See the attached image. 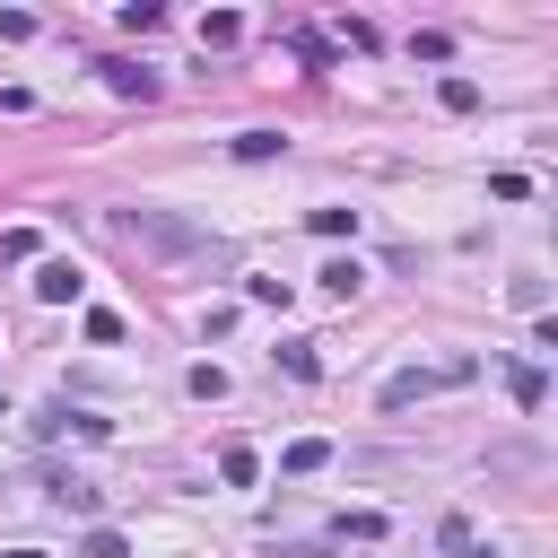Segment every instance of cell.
<instances>
[{
    "instance_id": "1",
    "label": "cell",
    "mask_w": 558,
    "mask_h": 558,
    "mask_svg": "<svg viewBox=\"0 0 558 558\" xmlns=\"http://www.w3.org/2000/svg\"><path fill=\"white\" fill-rule=\"evenodd\" d=\"M113 227H122V244H157V253H192V244H201V227H183V218H166V209H122Z\"/></svg>"
},
{
    "instance_id": "2",
    "label": "cell",
    "mask_w": 558,
    "mask_h": 558,
    "mask_svg": "<svg viewBox=\"0 0 558 558\" xmlns=\"http://www.w3.org/2000/svg\"><path fill=\"white\" fill-rule=\"evenodd\" d=\"M445 384H471V357H445V366H401V375L384 384V410H410V401H427V392H445Z\"/></svg>"
},
{
    "instance_id": "3",
    "label": "cell",
    "mask_w": 558,
    "mask_h": 558,
    "mask_svg": "<svg viewBox=\"0 0 558 558\" xmlns=\"http://www.w3.org/2000/svg\"><path fill=\"white\" fill-rule=\"evenodd\" d=\"M105 87L131 96V105H148V96H157V70H148V61H105Z\"/></svg>"
},
{
    "instance_id": "4",
    "label": "cell",
    "mask_w": 558,
    "mask_h": 558,
    "mask_svg": "<svg viewBox=\"0 0 558 558\" xmlns=\"http://www.w3.org/2000/svg\"><path fill=\"white\" fill-rule=\"evenodd\" d=\"M78 288H87V279H78V262H44V270H35V296H44V305H70Z\"/></svg>"
},
{
    "instance_id": "5",
    "label": "cell",
    "mask_w": 558,
    "mask_h": 558,
    "mask_svg": "<svg viewBox=\"0 0 558 558\" xmlns=\"http://www.w3.org/2000/svg\"><path fill=\"white\" fill-rule=\"evenodd\" d=\"M218 480H227V488H253V480H262V453H253V445H218Z\"/></svg>"
},
{
    "instance_id": "6",
    "label": "cell",
    "mask_w": 558,
    "mask_h": 558,
    "mask_svg": "<svg viewBox=\"0 0 558 558\" xmlns=\"http://www.w3.org/2000/svg\"><path fill=\"white\" fill-rule=\"evenodd\" d=\"M506 392H514L523 410H541V401H549V375H541V366H506Z\"/></svg>"
},
{
    "instance_id": "7",
    "label": "cell",
    "mask_w": 558,
    "mask_h": 558,
    "mask_svg": "<svg viewBox=\"0 0 558 558\" xmlns=\"http://www.w3.org/2000/svg\"><path fill=\"white\" fill-rule=\"evenodd\" d=\"M323 462H331V445H323V436H296V445L279 453V471H296V480H305V471H323Z\"/></svg>"
},
{
    "instance_id": "8",
    "label": "cell",
    "mask_w": 558,
    "mask_h": 558,
    "mask_svg": "<svg viewBox=\"0 0 558 558\" xmlns=\"http://www.w3.org/2000/svg\"><path fill=\"white\" fill-rule=\"evenodd\" d=\"M96 497H105L96 480H52V506H61V514H96Z\"/></svg>"
},
{
    "instance_id": "9",
    "label": "cell",
    "mask_w": 558,
    "mask_h": 558,
    "mask_svg": "<svg viewBox=\"0 0 558 558\" xmlns=\"http://www.w3.org/2000/svg\"><path fill=\"white\" fill-rule=\"evenodd\" d=\"M436 105H445V113H471V105H480V78H462V70L436 78Z\"/></svg>"
},
{
    "instance_id": "10",
    "label": "cell",
    "mask_w": 558,
    "mask_h": 558,
    "mask_svg": "<svg viewBox=\"0 0 558 558\" xmlns=\"http://www.w3.org/2000/svg\"><path fill=\"white\" fill-rule=\"evenodd\" d=\"M279 148H288V140H279V131H235V157H244V166H270V157H279Z\"/></svg>"
},
{
    "instance_id": "11",
    "label": "cell",
    "mask_w": 558,
    "mask_h": 558,
    "mask_svg": "<svg viewBox=\"0 0 558 558\" xmlns=\"http://www.w3.org/2000/svg\"><path fill=\"white\" fill-rule=\"evenodd\" d=\"M183 392H192V401H227V366H209V357H201V366L183 375Z\"/></svg>"
},
{
    "instance_id": "12",
    "label": "cell",
    "mask_w": 558,
    "mask_h": 558,
    "mask_svg": "<svg viewBox=\"0 0 558 558\" xmlns=\"http://www.w3.org/2000/svg\"><path fill=\"white\" fill-rule=\"evenodd\" d=\"M78 558H131V541L113 523H96V532H78Z\"/></svg>"
},
{
    "instance_id": "13",
    "label": "cell",
    "mask_w": 558,
    "mask_h": 558,
    "mask_svg": "<svg viewBox=\"0 0 558 558\" xmlns=\"http://www.w3.org/2000/svg\"><path fill=\"white\" fill-rule=\"evenodd\" d=\"M279 366H288L296 384H314V375H323V357H314V340H288V349H279Z\"/></svg>"
},
{
    "instance_id": "14",
    "label": "cell",
    "mask_w": 558,
    "mask_h": 558,
    "mask_svg": "<svg viewBox=\"0 0 558 558\" xmlns=\"http://www.w3.org/2000/svg\"><path fill=\"white\" fill-rule=\"evenodd\" d=\"M235 35H244L235 9H209V17H201V44H235Z\"/></svg>"
},
{
    "instance_id": "15",
    "label": "cell",
    "mask_w": 558,
    "mask_h": 558,
    "mask_svg": "<svg viewBox=\"0 0 558 558\" xmlns=\"http://www.w3.org/2000/svg\"><path fill=\"white\" fill-rule=\"evenodd\" d=\"M323 288H331V296H357L366 270H357V262H323Z\"/></svg>"
},
{
    "instance_id": "16",
    "label": "cell",
    "mask_w": 558,
    "mask_h": 558,
    "mask_svg": "<svg viewBox=\"0 0 558 558\" xmlns=\"http://www.w3.org/2000/svg\"><path fill=\"white\" fill-rule=\"evenodd\" d=\"M157 17H166V9H157V0H122V26H131V35H148V26H157Z\"/></svg>"
},
{
    "instance_id": "17",
    "label": "cell",
    "mask_w": 558,
    "mask_h": 558,
    "mask_svg": "<svg viewBox=\"0 0 558 558\" xmlns=\"http://www.w3.org/2000/svg\"><path fill=\"white\" fill-rule=\"evenodd\" d=\"M314 235H357V209H314Z\"/></svg>"
},
{
    "instance_id": "18",
    "label": "cell",
    "mask_w": 558,
    "mask_h": 558,
    "mask_svg": "<svg viewBox=\"0 0 558 558\" xmlns=\"http://www.w3.org/2000/svg\"><path fill=\"white\" fill-rule=\"evenodd\" d=\"M35 253V227H0V262H26Z\"/></svg>"
},
{
    "instance_id": "19",
    "label": "cell",
    "mask_w": 558,
    "mask_h": 558,
    "mask_svg": "<svg viewBox=\"0 0 558 558\" xmlns=\"http://www.w3.org/2000/svg\"><path fill=\"white\" fill-rule=\"evenodd\" d=\"M9 558H44V549H9Z\"/></svg>"
},
{
    "instance_id": "20",
    "label": "cell",
    "mask_w": 558,
    "mask_h": 558,
    "mask_svg": "<svg viewBox=\"0 0 558 558\" xmlns=\"http://www.w3.org/2000/svg\"><path fill=\"white\" fill-rule=\"evenodd\" d=\"M0 418H9V401H0Z\"/></svg>"
}]
</instances>
